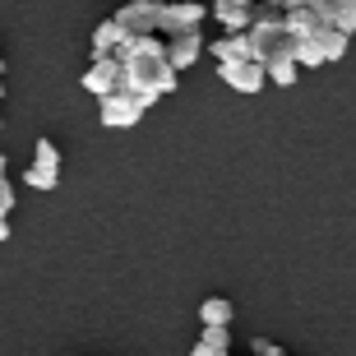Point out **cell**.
<instances>
[{"mask_svg": "<svg viewBox=\"0 0 356 356\" xmlns=\"http://www.w3.org/2000/svg\"><path fill=\"white\" fill-rule=\"evenodd\" d=\"M190 356H232V329H204Z\"/></svg>", "mask_w": 356, "mask_h": 356, "instance_id": "13", "label": "cell"}, {"mask_svg": "<svg viewBox=\"0 0 356 356\" xmlns=\"http://www.w3.org/2000/svg\"><path fill=\"white\" fill-rule=\"evenodd\" d=\"M144 111H148V106L139 102V97H130L125 88L111 92V97H102V125H106V130H130V125L144 120Z\"/></svg>", "mask_w": 356, "mask_h": 356, "instance_id": "6", "label": "cell"}, {"mask_svg": "<svg viewBox=\"0 0 356 356\" xmlns=\"http://www.w3.org/2000/svg\"><path fill=\"white\" fill-rule=\"evenodd\" d=\"M213 56H218V65H236V60H254L250 33H227L222 42H213Z\"/></svg>", "mask_w": 356, "mask_h": 356, "instance_id": "10", "label": "cell"}, {"mask_svg": "<svg viewBox=\"0 0 356 356\" xmlns=\"http://www.w3.org/2000/svg\"><path fill=\"white\" fill-rule=\"evenodd\" d=\"M218 79L232 92H259L268 83V74H264V65H254V60H236V65H218Z\"/></svg>", "mask_w": 356, "mask_h": 356, "instance_id": "8", "label": "cell"}, {"mask_svg": "<svg viewBox=\"0 0 356 356\" xmlns=\"http://www.w3.org/2000/svg\"><path fill=\"white\" fill-rule=\"evenodd\" d=\"M319 51H324V65H329V60H343L347 56V38L343 33H338V28H329V33H319Z\"/></svg>", "mask_w": 356, "mask_h": 356, "instance_id": "15", "label": "cell"}, {"mask_svg": "<svg viewBox=\"0 0 356 356\" xmlns=\"http://www.w3.org/2000/svg\"><path fill=\"white\" fill-rule=\"evenodd\" d=\"M209 14L222 24V33H250V24H254V0H213Z\"/></svg>", "mask_w": 356, "mask_h": 356, "instance_id": "7", "label": "cell"}, {"mask_svg": "<svg viewBox=\"0 0 356 356\" xmlns=\"http://www.w3.org/2000/svg\"><path fill=\"white\" fill-rule=\"evenodd\" d=\"M199 319H204V329H232L236 310H232V301H227V296H209V301L199 305Z\"/></svg>", "mask_w": 356, "mask_h": 356, "instance_id": "12", "label": "cell"}, {"mask_svg": "<svg viewBox=\"0 0 356 356\" xmlns=\"http://www.w3.org/2000/svg\"><path fill=\"white\" fill-rule=\"evenodd\" d=\"M329 10H333V28L343 38H352L356 33V0H329Z\"/></svg>", "mask_w": 356, "mask_h": 356, "instance_id": "14", "label": "cell"}, {"mask_svg": "<svg viewBox=\"0 0 356 356\" xmlns=\"http://www.w3.org/2000/svg\"><path fill=\"white\" fill-rule=\"evenodd\" d=\"M254 356H287L282 347H273V343H254Z\"/></svg>", "mask_w": 356, "mask_h": 356, "instance_id": "20", "label": "cell"}, {"mask_svg": "<svg viewBox=\"0 0 356 356\" xmlns=\"http://www.w3.org/2000/svg\"><path fill=\"white\" fill-rule=\"evenodd\" d=\"M24 185H33V190H56L60 185V148L51 139H38L33 162H28V172H24Z\"/></svg>", "mask_w": 356, "mask_h": 356, "instance_id": "4", "label": "cell"}, {"mask_svg": "<svg viewBox=\"0 0 356 356\" xmlns=\"http://www.w3.org/2000/svg\"><path fill=\"white\" fill-rule=\"evenodd\" d=\"M254 5H277V10H282V0H254Z\"/></svg>", "mask_w": 356, "mask_h": 356, "instance_id": "22", "label": "cell"}, {"mask_svg": "<svg viewBox=\"0 0 356 356\" xmlns=\"http://www.w3.org/2000/svg\"><path fill=\"white\" fill-rule=\"evenodd\" d=\"M120 88L153 106L158 97L176 92V70L167 60V42L162 38H134L120 47Z\"/></svg>", "mask_w": 356, "mask_h": 356, "instance_id": "1", "label": "cell"}, {"mask_svg": "<svg viewBox=\"0 0 356 356\" xmlns=\"http://www.w3.org/2000/svg\"><path fill=\"white\" fill-rule=\"evenodd\" d=\"M5 172H10V158H5V153H0V176H5Z\"/></svg>", "mask_w": 356, "mask_h": 356, "instance_id": "21", "label": "cell"}, {"mask_svg": "<svg viewBox=\"0 0 356 356\" xmlns=\"http://www.w3.org/2000/svg\"><path fill=\"white\" fill-rule=\"evenodd\" d=\"M83 92H92L97 102L120 92V56H92V65L83 70Z\"/></svg>", "mask_w": 356, "mask_h": 356, "instance_id": "5", "label": "cell"}, {"mask_svg": "<svg viewBox=\"0 0 356 356\" xmlns=\"http://www.w3.org/2000/svg\"><path fill=\"white\" fill-rule=\"evenodd\" d=\"M324 0H282V14H301V10H319Z\"/></svg>", "mask_w": 356, "mask_h": 356, "instance_id": "19", "label": "cell"}, {"mask_svg": "<svg viewBox=\"0 0 356 356\" xmlns=\"http://www.w3.org/2000/svg\"><path fill=\"white\" fill-rule=\"evenodd\" d=\"M296 65H301V70L324 65V51H319V42H315V38H310V42H296Z\"/></svg>", "mask_w": 356, "mask_h": 356, "instance_id": "18", "label": "cell"}, {"mask_svg": "<svg viewBox=\"0 0 356 356\" xmlns=\"http://www.w3.org/2000/svg\"><path fill=\"white\" fill-rule=\"evenodd\" d=\"M10 213H14V185L0 176V241H10Z\"/></svg>", "mask_w": 356, "mask_h": 356, "instance_id": "16", "label": "cell"}, {"mask_svg": "<svg viewBox=\"0 0 356 356\" xmlns=\"http://www.w3.org/2000/svg\"><path fill=\"white\" fill-rule=\"evenodd\" d=\"M125 33H120L116 19H102V24L92 28V56H120V47H125Z\"/></svg>", "mask_w": 356, "mask_h": 356, "instance_id": "11", "label": "cell"}, {"mask_svg": "<svg viewBox=\"0 0 356 356\" xmlns=\"http://www.w3.org/2000/svg\"><path fill=\"white\" fill-rule=\"evenodd\" d=\"M264 74H268V83H277V88H291V83L301 79V65H296V60H282V65H268Z\"/></svg>", "mask_w": 356, "mask_h": 356, "instance_id": "17", "label": "cell"}, {"mask_svg": "<svg viewBox=\"0 0 356 356\" xmlns=\"http://www.w3.org/2000/svg\"><path fill=\"white\" fill-rule=\"evenodd\" d=\"M0 97H5V79H0Z\"/></svg>", "mask_w": 356, "mask_h": 356, "instance_id": "23", "label": "cell"}, {"mask_svg": "<svg viewBox=\"0 0 356 356\" xmlns=\"http://www.w3.org/2000/svg\"><path fill=\"white\" fill-rule=\"evenodd\" d=\"M204 5H195V0H162V14H158V38H181V33H199V24H204Z\"/></svg>", "mask_w": 356, "mask_h": 356, "instance_id": "2", "label": "cell"}, {"mask_svg": "<svg viewBox=\"0 0 356 356\" xmlns=\"http://www.w3.org/2000/svg\"><path fill=\"white\" fill-rule=\"evenodd\" d=\"M0 125H5V120H0Z\"/></svg>", "mask_w": 356, "mask_h": 356, "instance_id": "24", "label": "cell"}, {"mask_svg": "<svg viewBox=\"0 0 356 356\" xmlns=\"http://www.w3.org/2000/svg\"><path fill=\"white\" fill-rule=\"evenodd\" d=\"M199 51H204V38H199V33H181V38H167V60H172L176 74L195 65Z\"/></svg>", "mask_w": 356, "mask_h": 356, "instance_id": "9", "label": "cell"}, {"mask_svg": "<svg viewBox=\"0 0 356 356\" xmlns=\"http://www.w3.org/2000/svg\"><path fill=\"white\" fill-rule=\"evenodd\" d=\"M158 14H162V0H130V5H120L111 19L120 24L125 38H158Z\"/></svg>", "mask_w": 356, "mask_h": 356, "instance_id": "3", "label": "cell"}]
</instances>
